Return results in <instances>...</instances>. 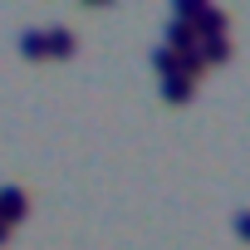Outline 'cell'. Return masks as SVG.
I'll return each mask as SVG.
<instances>
[{
    "mask_svg": "<svg viewBox=\"0 0 250 250\" xmlns=\"http://www.w3.org/2000/svg\"><path fill=\"white\" fill-rule=\"evenodd\" d=\"M191 30H196V40H226L230 15H226V10H216V5H206V10H201V20H196Z\"/></svg>",
    "mask_w": 250,
    "mask_h": 250,
    "instance_id": "6da1fadb",
    "label": "cell"
},
{
    "mask_svg": "<svg viewBox=\"0 0 250 250\" xmlns=\"http://www.w3.org/2000/svg\"><path fill=\"white\" fill-rule=\"evenodd\" d=\"M25 211H30V196L20 187H0V221L15 226V221H25Z\"/></svg>",
    "mask_w": 250,
    "mask_h": 250,
    "instance_id": "7a4b0ae2",
    "label": "cell"
},
{
    "mask_svg": "<svg viewBox=\"0 0 250 250\" xmlns=\"http://www.w3.org/2000/svg\"><path fill=\"white\" fill-rule=\"evenodd\" d=\"M191 93H196V79H182V74H172V79H162V103H172V108H182V103H191Z\"/></svg>",
    "mask_w": 250,
    "mask_h": 250,
    "instance_id": "3957f363",
    "label": "cell"
},
{
    "mask_svg": "<svg viewBox=\"0 0 250 250\" xmlns=\"http://www.w3.org/2000/svg\"><path fill=\"white\" fill-rule=\"evenodd\" d=\"M162 40H167V49H177V54H187V49L201 44L196 30H191V25H177V20H167V35H162Z\"/></svg>",
    "mask_w": 250,
    "mask_h": 250,
    "instance_id": "277c9868",
    "label": "cell"
},
{
    "mask_svg": "<svg viewBox=\"0 0 250 250\" xmlns=\"http://www.w3.org/2000/svg\"><path fill=\"white\" fill-rule=\"evenodd\" d=\"M44 54H54V59H69V54H74V30H64V25L44 30Z\"/></svg>",
    "mask_w": 250,
    "mask_h": 250,
    "instance_id": "5b68a950",
    "label": "cell"
},
{
    "mask_svg": "<svg viewBox=\"0 0 250 250\" xmlns=\"http://www.w3.org/2000/svg\"><path fill=\"white\" fill-rule=\"evenodd\" d=\"M152 69H157L162 79H172V74H182V54L167 49V44H157V49H152ZM182 79H187V74H182Z\"/></svg>",
    "mask_w": 250,
    "mask_h": 250,
    "instance_id": "8992f818",
    "label": "cell"
},
{
    "mask_svg": "<svg viewBox=\"0 0 250 250\" xmlns=\"http://www.w3.org/2000/svg\"><path fill=\"white\" fill-rule=\"evenodd\" d=\"M196 49H201L206 64H226V59H230V40H201Z\"/></svg>",
    "mask_w": 250,
    "mask_h": 250,
    "instance_id": "52a82bcc",
    "label": "cell"
},
{
    "mask_svg": "<svg viewBox=\"0 0 250 250\" xmlns=\"http://www.w3.org/2000/svg\"><path fill=\"white\" fill-rule=\"evenodd\" d=\"M201 10H206L201 0H177V5H172V20H177V25H196Z\"/></svg>",
    "mask_w": 250,
    "mask_h": 250,
    "instance_id": "ba28073f",
    "label": "cell"
},
{
    "mask_svg": "<svg viewBox=\"0 0 250 250\" xmlns=\"http://www.w3.org/2000/svg\"><path fill=\"white\" fill-rule=\"evenodd\" d=\"M20 54L25 59H44V30H25L20 35Z\"/></svg>",
    "mask_w": 250,
    "mask_h": 250,
    "instance_id": "9c48e42d",
    "label": "cell"
},
{
    "mask_svg": "<svg viewBox=\"0 0 250 250\" xmlns=\"http://www.w3.org/2000/svg\"><path fill=\"white\" fill-rule=\"evenodd\" d=\"M230 226H235V235H240V240H250V211H235V221H230Z\"/></svg>",
    "mask_w": 250,
    "mask_h": 250,
    "instance_id": "30bf717a",
    "label": "cell"
},
{
    "mask_svg": "<svg viewBox=\"0 0 250 250\" xmlns=\"http://www.w3.org/2000/svg\"><path fill=\"white\" fill-rule=\"evenodd\" d=\"M5 240H10V226H5V221H0V245H5Z\"/></svg>",
    "mask_w": 250,
    "mask_h": 250,
    "instance_id": "8fae6325",
    "label": "cell"
}]
</instances>
